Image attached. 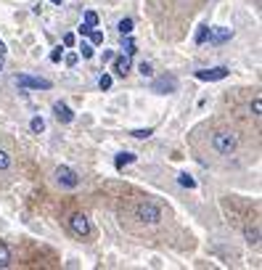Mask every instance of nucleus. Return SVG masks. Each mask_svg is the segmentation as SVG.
<instances>
[{"instance_id": "412c9836", "label": "nucleus", "mask_w": 262, "mask_h": 270, "mask_svg": "<svg viewBox=\"0 0 262 270\" xmlns=\"http://www.w3.org/2000/svg\"><path fill=\"white\" fill-rule=\"evenodd\" d=\"M8 167H11V157L0 148V170H8Z\"/></svg>"}, {"instance_id": "a878e982", "label": "nucleus", "mask_w": 262, "mask_h": 270, "mask_svg": "<svg viewBox=\"0 0 262 270\" xmlns=\"http://www.w3.org/2000/svg\"><path fill=\"white\" fill-rule=\"evenodd\" d=\"M259 109H262V101H259V98H254V101H252V114H254V117H259Z\"/></svg>"}, {"instance_id": "0eeeda50", "label": "nucleus", "mask_w": 262, "mask_h": 270, "mask_svg": "<svg viewBox=\"0 0 262 270\" xmlns=\"http://www.w3.org/2000/svg\"><path fill=\"white\" fill-rule=\"evenodd\" d=\"M199 80H204V82H214V80H225L228 77V69L225 66H214V69H199L196 72Z\"/></svg>"}, {"instance_id": "20e7f679", "label": "nucleus", "mask_w": 262, "mask_h": 270, "mask_svg": "<svg viewBox=\"0 0 262 270\" xmlns=\"http://www.w3.org/2000/svg\"><path fill=\"white\" fill-rule=\"evenodd\" d=\"M56 180L61 185H66V188H77V185H80V175L71 167H66V164H61V167L56 170Z\"/></svg>"}, {"instance_id": "39448f33", "label": "nucleus", "mask_w": 262, "mask_h": 270, "mask_svg": "<svg viewBox=\"0 0 262 270\" xmlns=\"http://www.w3.org/2000/svg\"><path fill=\"white\" fill-rule=\"evenodd\" d=\"M69 225H71V230L77 233V236H90V220L85 217V215H71V220H69Z\"/></svg>"}, {"instance_id": "1a4fd4ad", "label": "nucleus", "mask_w": 262, "mask_h": 270, "mask_svg": "<svg viewBox=\"0 0 262 270\" xmlns=\"http://www.w3.org/2000/svg\"><path fill=\"white\" fill-rule=\"evenodd\" d=\"M53 114H56V120H58V122H64V125L74 122V111H71L64 101H56V103H53Z\"/></svg>"}, {"instance_id": "c85d7f7f", "label": "nucleus", "mask_w": 262, "mask_h": 270, "mask_svg": "<svg viewBox=\"0 0 262 270\" xmlns=\"http://www.w3.org/2000/svg\"><path fill=\"white\" fill-rule=\"evenodd\" d=\"M90 29H93L90 24H80V29H77V32H80V34H90Z\"/></svg>"}, {"instance_id": "c756f323", "label": "nucleus", "mask_w": 262, "mask_h": 270, "mask_svg": "<svg viewBox=\"0 0 262 270\" xmlns=\"http://www.w3.org/2000/svg\"><path fill=\"white\" fill-rule=\"evenodd\" d=\"M103 61H114V51H103Z\"/></svg>"}, {"instance_id": "5701e85b", "label": "nucleus", "mask_w": 262, "mask_h": 270, "mask_svg": "<svg viewBox=\"0 0 262 270\" xmlns=\"http://www.w3.org/2000/svg\"><path fill=\"white\" fill-rule=\"evenodd\" d=\"M90 40H93V45H101V43H103V32L90 29Z\"/></svg>"}, {"instance_id": "ddd939ff", "label": "nucleus", "mask_w": 262, "mask_h": 270, "mask_svg": "<svg viewBox=\"0 0 262 270\" xmlns=\"http://www.w3.org/2000/svg\"><path fill=\"white\" fill-rule=\"evenodd\" d=\"M29 127H32V133H45V120L43 117H32V122H29Z\"/></svg>"}, {"instance_id": "2eb2a0df", "label": "nucleus", "mask_w": 262, "mask_h": 270, "mask_svg": "<svg viewBox=\"0 0 262 270\" xmlns=\"http://www.w3.org/2000/svg\"><path fill=\"white\" fill-rule=\"evenodd\" d=\"M117 29H119V34H130V32H133V19H122L117 24Z\"/></svg>"}, {"instance_id": "4be33fe9", "label": "nucleus", "mask_w": 262, "mask_h": 270, "mask_svg": "<svg viewBox=\"0 0 262 270\" xmlns=\"http://www.w3.org/2000/svg\"><path fill=\"white\" fill-rule=\"evenodd\" d=\"M85 24H90V27L98 24V16H95V11H85Z\"/></svg>"}, {"instance_id": "6e6552de", "label": "nucleus", "mask_w": 262, "mask_h": 270, "mask_svg": "<svg viewBox=\"0 0 262 270\" xmlns=\"http://www.w3.org/2000/svg\"><path fill=\"white\" fill-rule=\"evenodd\" d=\"M207 37H209L212 45H222L225 40H231V37H233V29H228V27H212Z\"/></svg>"}, {"instance_id": "7c9ffc66", "label": "nucleus", "mask_w": 262, "mask_h": 270, "mask_svg": "<svg viewBox=\"0 0 262 270\" xmlns=\"http://www.w3.org/2000/svg\"><path fill=\"white\" fill-rule=\"evenodd\" d=\"M0 53H6V45H3V40H0Z\"/></svg>"}, {"instance_id": "393cba45", "label": "nucleus", "mask_w": 262, "mask_h": 270, "mask_svg": "<svg viewBox=\"0 0 262 270\" xmlns=\"http://www.w3.org/2000/svg\"><path fill=\"white\" fill-rule=\"evenodd\" d=\"M61 56H64V48H56V51L51 53V61H53V64H58V61H61Z\"/></svg>"}, {"instance_id": "6ab92c4d", "label": "nucleus", "mask_w": 262, "mask_h": 270, "mask_svg": "<svg viewBox=\"0 0 262 270\" xmlns=\"http://www.w3.org/2000/svg\"><path fill=\"white\" fill-rule=\"evenodd\" d=\"M138 72H140L143 77H154V66H151L148 61H143V64L138 66Z\"/></svg>"}, {"instance_id": "bb28decb", "label": "nucleus", "mask_w": 262, "mask_h": 270, "mask_svg": "<svg viewBox=\"0 0 262 270\" xmlns=\"http://www.w3.org/2000/svg\"><path fill=\"white\" fill-rule=\"evenodd\" d=\"M64 61H66V66H74V64H77V53H66Z\"/></svg>"}, {"instance_id": "9d476101", "label": "nucleus", "mask_w": 262, "mask_h": 270, "mask_svg": "<svg viewBox=\"0 0 262 270\" xmlns=\"http://www.w3.org/2000/svg\"><path fill=\"white\" fill-rule=\"evenodd\" d=\"M127 72H130V56L125 53L122 58H117V61H114V74L117 77H125Z\"/></svg>"}, {"instance_id": "7ed1b4c3", "label": "nucleus", "mask_w": 262, "mask_h": 270, "mask_svg": "<svg viewBox=\"0 0 262 270\" xmlns=\"http://www.w3.org/2000/svg\"><path fill=\"white\" fill-rule=\"evenodd\" d=\"M175 90H177V80L172 74H164L151 82V93H159V96H167V93H175Z\"/></svg>"}, {"instance_id": "f8f14e48", "label": "nucleus", "mask_w": 262, "mask_h": 270, "mask_svg": "<svg viewBox=\"0 0 262 270\" xmlns=\"http://www.w3.org/2000/svg\"><path fill=\"white\" fill-rule=\"evenodd\" d=\"M177 183H180L183 188H196V180H194V175H188V172H180V175H177Z\"/></svg>"}, {"instance_id": "f3484780", "label": "nucleus", "mask_w": 262, "mask_h": 270, "mask_svg": "<svg viewBox=\"0 0 262 270\" xmlns=\"http://www.w3.org/2000/svg\"><path fill=\"white\" fill-rule=\"evenodd\" d=\"M130 135L138 138V140H146V138H151V135H154V127H146V130H133Z\"/></svg>"}, {"instance_id": "b1692460", "label": "nucleus", "mask_w": 262, "mask_h": 270, "mask_svg": "<svg viewBox=\"0 0 262 270\" xmlns=\"http://www.w3.org/2000/svg\"><path fill=\"white\" fill-rule=\"evenodd\" d=\"M98 88H101V90H109V88H111V77H109V74H101Z\"/></svg>"}, {"instance_id": "9b49d317", "label": "nucleus", "mask_w": 262, "mask_h": 270, "mask_svg": "<svg viewBox=\"0 0 262 270\" xmlns=\"http://www.w3.org/2000/svg\"><path fill=\"white\" fill-rule=\"evenodd\" d=\"M133 162H135V154H130V151H122V154L114 159V167H117V170H122L125 164H133Z\"/></svg>"}, {"instance_id": "aec40b11", "label": "nucleus", "mask_w": 262, "mask_h": 270, "mask_svg": "<svg viewBox=\"0 0 262 270\" xmlns=\"http://www.w3.org/2000/svg\"><path fill=\"white\" fill-rule=\"evenodd\" d=\"M80 53H82V58H93L95 51H93V45H90V43H82V45H80Z\"/></svg>"}, {"instance_id": "a211bd4d", "label": "nucleus", "mask_w": 262, "mask_h": 270, "mask_svg": "<svg viewBox=\"0 0 262 270\" xmlns=\"http://www.w3.org/2000/svg\"><path fill=\"white\" fill-rule=\"evenodd\" d=\"M207 34H209V27H207V24H201L199 32H196V43H199V45H201V43H207Z\"/></svg>"}, {"instance_id": "f03ea898", "label": "nucleus", "mask_w": 262, "mask_h": 270, "mask_svg": "<svg viewBox=\"0 0 262 270\" xmlns=\"http://www.w3.org/2000/svg\"><path fill=\"white\" fill-rule=\"evenodd\" d=\"M135 217L140 222H148V225H157V222L162 220V209L154 204V202H140L138 209H135Z\"/></svg>"}, {"instance_id": "473e14b6", "label": "nucleus", "mask_w": 262, "mask_h": 270, "mask_svg": "<svg viewBox=\"0 0 262 270\" xmlns=\"http://www.w3.org/2000/svg\"><path fill=\"white\" fill-rule=\"evenodd\" d=\"M0 69H3V58H0Z\"/></svg>"}, {"instance_id": "dca6fc26", "label": "nucleus", "mask_w": 262, "mask_h": 270, "mask_svg": "<svg viewBox=\"0 0 262 270\" xmlns=\"http://www.w3.org/2000/svg\"><path fill=\"white\" fill-rule=\"evenodd\" d=\"M246 241L252 244V246H257L259 244V228H249L246 230Z\"/></svg>"}, {"instance_id": "f257e3e1", "label": "nucleus", "mask_w": 262, "mask_h": 270, "mask_svg": "<svg viewBox=\"0 0 262 270\" xmlns=\"http://www.w3.org/2000/svg\"><path fill=\"white\" fill-rule=\"evenodd\" d=\"M212 148L217 151V154H222V157H231L238 148V135L231 133V130H217L212 135Z\"/></svg>"}, {"instance_id": "423d86ee", "label": "nucleus", "mask_w": 262, "mask_h": 270, "mask_svg": "<svg viewBox=\"0 0 262 270\" xmlns=\"http://www.w3.org/2000/svg\"><path fill=\"white\" fill-rule=\"evenodd\" d=\"M16 85H21V88H34V90H51V82H48V80L27 77V74H19V77H16Z\"/></svg>"}, {"instance_id": "4468645a", "label": "nucleus", "mask_w": 262, "mask_h": 270, "mask_svg": "<svg viewBox=\"0 0 262 270\" xmlns=\"http://www.w3.org/2000/svg\"><path fill=\"white\" fill-rule=\"evenodd\" d=\"M11 265V252L6 244H0V267H8Z\"/></svg>"}, {"instance_id": "cd10ccee", "label": "nucleus", "mask_w": 262, "mask_h": 270, "mask_svg": "<svg viewBox=\"0 0 262 270\" xmlns=\"http://www.w3.org/2000/svg\"><path fill=\"white\" fill-rule=\"evenodd\" d=\"M64 45L69 48V45H74V34H64Z\"/></svg>"}, {"instance_id": "2f4dec72", "label": "nucleus", "mask_w": 262, "mask_h": 270, "mask_svg": "<svg viewBox=\"0 0 262 270\" xmlns=\"http://www.w3.org/2000/svg\"><path fill=\"white\" fill-rule=\"evenodd\" d=\"M51 3H53V6H61V3H64V0H51Z\"/></svg>"}]
</instances>
